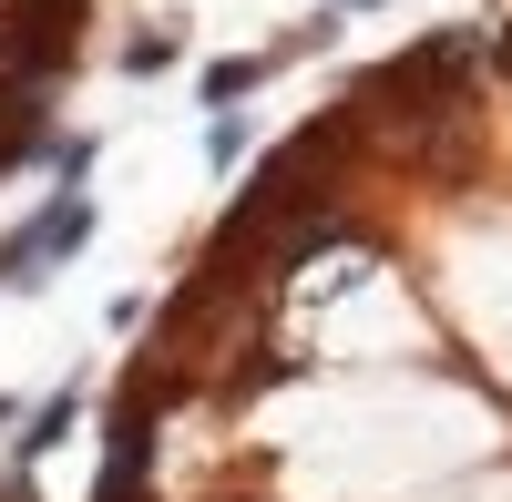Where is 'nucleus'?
Listing matches in <instances>:
<instances>
[{
    "instance_id": "f03ea898",
    "label": "nucleus",
    "mask_w": 512,
    "mask_h": 502,
    "mask_svg": "<svg viewBox=\"0 0 512 502\" xmlns=\"http://www.w3.org/2000/svg\"><path fill=\"white\" fill-rule=\"evenodd\" d=\"M328 298L297 318V339H308V359H338V369H410L420 349H431V328H420V308L400 298V277L379 257H328L318 267Z\"/></svg>"
},
{
    "instance_id": "f257e3e1",
    "label": "nucleus",
    "mask_w": 512,
    "mask_h": 502,
    "mask_svg": "<svg viewBox=\"0 0 512 502\" xmlns=\"http://www.w3.org/2000/svg\"><path fill=\"white\" fill-rule=\"evenodd\" d=\"M256 441H277L287 502H441L461 472L502 462V410L420 369H359L267 400Z\"/></svg>"
},
{
    "instance_id": "20e7f679",
    "label": "nucleus",
    "mask_w": 512,
    "mask_h": 502,
    "mask_svg": "<svg viewBox=\"0 0 512 502\" xmlns=\"http://www.w3.org/2000/svg\"><path fill=\"white\" fill-rule=\"evenodd\" d=\"M461 502H502V492H461Z\"/></svg>"
},
{
    "instance_id": "7ed1b4c3",
    "label": "nucleus",
    "mask_w": 512,
    "mask_h": 502,
    "mask_svg": "<svg viewBox=\"0 0 512 502\" xmlns=\"http://www.w3.org/2000/svg\"><path fill=\"white\" fill-rule=\"evenodd\" d=\"M441 308L492 359V380H512V216H451L441 226Z\"/></svg>"
}]
</instances>
